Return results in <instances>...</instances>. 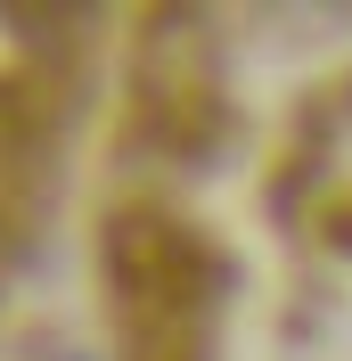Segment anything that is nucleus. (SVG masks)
<instances>
[{
    "label": "nucleus",
    "instance_id": "obj_1",
    "mask_svg": "<svg viewBox=\"0 0 352 361\" xmlns=\"http://www.w3.org/2000/svg\"><path fill=\"white\" fill-rule=\"evenodd\" d=\"M164 320L172 361H352V90H303L246 214L172 238Z\"/></svg>",
    "mask_w": 352,
    "mask_h": 361
}]
</instances>
